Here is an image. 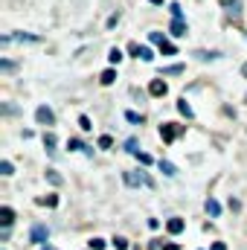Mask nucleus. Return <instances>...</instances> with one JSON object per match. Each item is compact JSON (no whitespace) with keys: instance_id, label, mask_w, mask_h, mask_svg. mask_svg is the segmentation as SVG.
Listing matches in <instances>:
<instances>
[{"instance_id":"obj_7","label":"nucleus","mask_w":247,"mask_h":250,"mask_svg":"<svg viewBox=\"0 0 247 250\" xmlns=\"http://www.w3.org/2000/svg\"><path fill=\"white\" fill-rule=\"evenodd\" d=\"M0 224H3V230H9L15 224V209L12 207H0Z\"/></svg>"},{"instance_id":"obj_25","label":"nucleus","mask_w":247,"mask_h":250,"mask_svg":"<svg viewBox=\"0 0 247 250\" xmlns=\"http://www.w3.org/2000/svg\"><path fill=\"white\" fill-rule=\"evenodd\" d=\"M125 120L131 125H143V114H137V111H125Z\"/></svg>"},{"instance_id":"obj_37","label":"nucleus","mask_w":247,"mask_h":250,"mask_svg":"<svg viewBox=\"0 0 247 250\" xmlns=\"http://www.w3.org/2000/svg\"><path fill=\"white\" fill-rule=\"evenodd\" d=\"M209 250H227V245H224V242H212V248Z\"/></svg>"},{"instance_id":"obj_22","label":"nucleus","mask_w":247,"mask_h":250,"mask_svg":"<svg viewBox=\"0 0 247 250\" xmlns=\"http://www.w3.org/2000/svg\"><path fill=\"white\" fill-rule=\"evenodd\" d=\"M169 12H172V21H184V9H181V3H169Z\"/></svg>"},{"instance_id":"obj_28","label":"nucleus","mask_w":247,"mask_h":250,"mask_svg":"<svg viewBox=\"0 0 247 250\" xmlns=\"http://www.w3.org/2000/svg\"><path fill=\"white\" fill-rule=\"evenodd\" d=\"M15 70H18V64H15V62H9V59H3V62H0V73H15Z\"/></svg>"},{"instance_id":"obj_35","label":"nucleus","mask_w":247,"mask_h":250,"mask_svg":"<svg viewBox=\"0 0 247 250\" xmlns=\"http://www.w3.org/2000/svg\"><path fill=\"white\" fill-rule=\"evenodd\" d=\"M137 160H140L143 166H151V154H145V151H140V154H137Z\"/></svg>"},{"instance_id":"obj_13","label":"nucleus","mask_w":247,"mask_h":250,"mask_svg":"<svg viewBox=\"0 0 247 250\" xmlns=\"http://www.w3.org/2000/svg\"><path fill=\"white\" fill-rule=\"evenodd\" d=\"M195 59H201V62H215V59H221V53H218V50H198Z\"/></svg>"},{"instance_id":"obj_12","label":"nucleus","mask_w":247,"mask_h":250,"mask_svg":"<svg viewBox=\"0 0 247 250\" xmlns=\"http://www.w3.org/2000/svg\"><path fill=\"white\" fill-rule=\"evenodd\" d=\"M204 209H206V215H212V218H218V215H221V204H218L215 198H206Z\"/></svg>"},{"instance_id":"obj_4","label":"nucleus","mask_w":247,"mask_h":250,"mask_svg":"<svg viewBox=\"0 0 247 250\" xmlns=\"http://www.w3.org/2000/svg\"><path fill=\"white\" fill-rule=\"evenodd\" d=\"M35 120H38V125H56V114H53V108L38 105L35 108Z\"/></svg>"},{"instance_id":"obj_16","label":"nucleus","mask_w":247,"mask_h":250,"mask_svg":"<svg viewBox=\"0 0 247 250\" xmlns=\"http://www.w3.org/2000/svg\"><path fill=\"white\" fill-rule=\"evenodd\" d=\"M160 172H163L166 178H175V175H178V166L169 163V160H160Z\"/></svg>"},{"instance_id":"obj_3","label":"nucleus","mask_w":247,"mask_h":250,"mask_svg":"<svg viewBox=\"0 0 247 250\" xmlns=\"http://www.w3.org/2000/svg\"><path fill=\"white\" fill-rule=\"evenodd\" d=\"M50 239V227L47 224H32V230H29V242L32 245H44Z\"/></svg>"},{"instance_id":"obj_38","label":"nucleus","mask_w":247,"mask_h":250,"mask_svg":"<svg viewBox=\"0 0 247 250\" xmlns=\"http://www.w3.org/2000/svg\"><path fill=\"white\" fill-rule=\"evenodd\" d=\"M148 250H160V242H157V239H151V242H148Z\"/></svg>"},{"instance_id":"obj_42","label":"nucleus","mask_w":247,"mask_h":250,"mask_svg":"<svg viewBox=\"0 0 247 250\" xmlns=\"http://www.w3.org/2000/svg\"><path fill=\"white\" fill-rule=\"evenodd\" d=\"M131 250H140V248H131Z\"/></svg>"},{"instance_id":"obj_43","label":"nucleus","mask_w":247,"mask_h":250,"mask_svg":"<svg viewBox=\"0 0 247 250\" xmlns=\"http://www.w3.org/2000/svg\"><path fill=\"white\" fill-rule=\"evenodd\" d=\"M245 102H247V96H245Z\"/></svg>"},{"instance_id":"obj_21","label":"nucleus","mask_w":247,"mask_h":250,"mask_svg":"<svg viewBox=\"0 0 247 250\" xmlns=\"http://www.w3.org/2000/svg\"><path fill=\"white\" fill-rule=\"evenodd\" d=\"M111 245H114L117 250H131V245H128V239H125V236H114V239H111Z\"/></svg>"},{"instance_id":"obj_31","label":"nucleus","mask_w":247,"mask_h":250,"mask_svg":"<svg viewBox=\"0 0 247 250\" xmlns=\"http://www.w3.org/2000/svg\"><path fill=\"white\" fill-rule=\"evenodd\" d=\"M125 151L128 154H140V148H137V140L131 137V140H125Z\"/></svg>"},{"instance_id":"obj_26","label":"nucleus","mask_w":247,"mask_h":250,"mask_svg":"<svg viewBox=\"0 0 247 250\" xmlns=\"http://www.w3.org/2000/svg\"><path fill=\"white\" fill-rule=\"evenodd\" d=\"M0 175H3V178H12V175H15V166H12L9 160H3V163H0Z\"/></svg>"},{"instance_id":"obj_2","label":"nucleus","mask_w":247,"mask_h":250,"mask_svg":"<svg viewBox=\"0 0 247 250\" xmlns=\"http://www.w3.org/2000/svg\"><path fill=\"white\" fill-rule=\"evenodd\" d=\"M184 131H186V125H178V123H163L160 125V137H163V143H175Z\"/></svg>"},{"instance_id":"obj_5","label":"nucleus","mask_w":247,"mask_h":250,"mask_svg":"<svg viewBox=\"0 0 247 250\" xmlns=\"http://www.w3.org/2000/svg\"><path fill=\"white\" fill-rule=\"evenodd\" d=\"M128 53H131V56H137V59H143V62H154V53H151L148 47H140V44H131V47H128Z\"/></svg>"},{"instance_id":"obj_24","label":"nucleus","mask_w":247,"mask_h":250,"mask_svg":"<svg viewBox=\"0 0 247 250\" xmlns=\"http://www.w3.org/2000/svg\"><path fill=\"white\" fill-rule=\"evenodd\" d=\"M123 59H125V56H123V50H120V47H114V50L108 53V62H111V64H120Z\"/></svg>"},{"instance_id":"obj_11","label":"nucleus","mask_w":247,"mask_h":250,"mask_svg":"<svg viewBox=\"0 0 247 250\" xmlns=\"http://www.w3.org/2000/svg\"><path fill=\"white\" fill-rule=\"evenodd\" d=\"M67 148H70V151H84V154H93V148H87V146H84L82 140H76V137H70V140H67Z\"/></svg>"},{"instance_id":"obj_10","label":"nucleus","mask_w":247,"mask_h":250,"mask_svg":"<svg viewBox=\"0 0 247 250\" xmlns=\"http://www.w3.org/2000/svg\"><path fill=\"white\" fill-rule=\"evenodd\" d=\"M169 32H172L175 38H184L186 32H189V26H186V21H172V26H169Z\"/></svg>"},{"instance_id":"obj_23","label":"nucleus","mask_w":247,"mask_h":250,"mask_svg":"<svg viewBox=\"0 0 247 250\" xmlns=\"http://www.w3.org/2000/svg\"><path fill=\"white\" fill-rule=\"evenodd\" d=\"M160 53H163V56H178V47H175L172 41H163V44H160Z\"/></svg>"},{"instance_id":"obj_20","label":"nucleus","mask_w":247,"mask_h":250,"mask_svg":"<svg viewBox=\"0 0 247 250\" xmlns=\"http://www.w3.org/2000/svg\"><path fill=\"white\" fill-rule=\"evenodd\" d=\"M47 181H50L53 187H62V184H64V178L56 172V169H47Z\"/></svg>"},{"instance_id":"obj_29","label":"nucleus","mask_w":247,"mask_h":250,"mask_svg":"<svg viewBox=\"0 0 247 250\" xmlns=\"http://www.w3.org/2000/svg\"><path fill=\"white\" fill-rule=\"evenodd\" d=\"M79 128H82V131H90V128H93V123H90V117H87V114H82V117H79Z\"/></svg>"},{"instance_id":"obj_1","label":"nucleus","mask_w":247,"mask_h":250,"mask_svg":"<svg viewBox=\"0 0 247 250\" xmlns=\"http://www.w3.org/2000/svg\"><path fill=\"white\" fill-rule=\"evenodd\" d=\"M123 181L128 187H154V181H151V175L148 172H143V169H134V172H125Z\"/></svg>"},{"instance_id":"obj_27","label":"nucleus","mask_w":247,"mask_h":250,"mask_svg":"<svg viewBox=\"0 0 247 250\" xmlns=\"http://www.w3.org/2000/svg\"><path fill=\"white\" fill-rule=\"evenodd\" d=\"M41 207H59V195H47V198H38Z\"/></svg>"},{"instance_id":"obj_39","label":"nucleus","mask_w":247,"mask_h":250,"mask_svg":"<svg viewBox=\"0 0 247 250\" xmlns=\"http://www.w3.org/2000/svg\"><path fill=\"white\" fill-rule=\"evenodd\" d=\"M163 250H181V245H175V242H169V245H163Z\"/></svg>"},{"instance_id":"obj_14","label":"nucleus","mask_w":247,"mask_h":250,"mask_svg":"<svg viewBox=\"0 0 247 250\" xmlns=\"http://www.w3.org/2000/svg\"><path fill=\"white\" fill-rule=\"evenodd\" d=\"M56 146H59L56 134H53V131H47V134H44V148H47V154H56Z\"/></svg>"},{"instance_id":"obj_17","label":"nucleus","mask_w":247,"mask_h":250,"mask_svg":"<svg viewBox=\"0 0 247 250\" xmlns=\"http://www.w3.org/2000/svg\"><path fill=\"white\" fill-rule=\"evenodd\" d=\"M181 73H184V64H169L160 70V76H181Z\"/></svg>"},{"instance_id":"obj_9","label":"nucleus","mask_w":247,"mask_h":250,"mask_svg":"<svg viewBox=\"0 0 247 250\" xmlns=\"http://www.w3.org/2000/svg\"><path fill=\"white\" fill-rule=\"evenodd\" d=\"M184 218H169V221H166V230H169V233H172V236H181V233H184Z\"/></svg>"},{"instance_id":"obj_8","label":"nucleus","mask_w":247,"mask_h":250,"mask_svg":"<svg viewBox=\"0 0 247 250\" xmlns=\"http://www.w3.org/2000/svg\"><path fill=\"white\" fill-rule=\"evenodd\" d=\"M221 6L227 9V15H233V18H239L245 9H242V0H221Z\"/></svg>"},{"instance_id":"obj_18","label":"nucleus","mask_w":247,"mask_h":250,"mask_svg":"<svg viewBox=\"0 0 247 250\" xmlns=\"http://www.w3.org/2000/svg\"><path fill=\"white\" fill-rule=\"evenodd\" d=\"M99 82H102L105 87H108V84H114V82H117V70H114V67H111V70H105V73L99 76Z\"/></svg>"},{"instance_id":"obj_40","label":"nucleus","mask_w":247,"mask_h":250,"mask_svg":"<svg viewBox=\"0 0 247 250\" xmlns=\"http://www.w3.org/2000/svg\"><path fill=\"white\" fill-rule=\"evenodd\" d=\"M148 3H151V6H163V0H148Z\"/></svg>"},{"instance_id":"obj_36","label":"nucleus","mask_w":247,"mask_h":250,"mask_svg":"<svg viewBox=\"0 0 247 250\" xmlns=\"http://www.w3.org/2000/svg\"><path fill=\"white\" fill-rule=\"evenodd\" d=\"M15 111H18V108H15V105H3V114H6V117H12V114H15Z\"/></svg>"},{"instance_id":"obj_33","label":"nucleus","mask_w":247,"mask_h":250,"mask_svg":"<svg viewBox=\"0 0 247 250\" xmlns=\"http://www.w3.org/2000/svg\"><path fill=\"white\" fill-rule=\"evenodd\" d=\"M120 18H123V15H120V12H114V15L108 18V23H105V26H108V29H114V26L120 23Z\"/></svg>"},{"instance_id":"obj_6","label":"nucleus","mask_w":247,"mask_h":250,"mask_svg":"<svg viewBox=\"0 0 247 250\" xmlns=\"http://www.w3.org/2000/svg\"><path fill=\"white\" fill-rule=\"evenodd\" d=\"M148 93H151V96H166V93H169V84H166L163 79H151Z\"/></svg>"},{"instance_id":"obj_30","label":"nucleus","mask_w":247,"mask_h":250,"mask_svg":"<svg viewBox=\"0 0 247 250\" xmlns=\"http://www.w3.org/2000/svg\"><path fill=\"white\" fill-rule=\"evenodd\" d=\"M148 41H151V44H157V47H160V44H163V41H166V35H163V32H148Z\"/></svg>"},{"instance_id":"obj_32","label":"nucleus","mask_w":247,"mask_h":250,"mask_svg":"<svg viewBox=\"0 0 247 250\" xmlns=\"http://www.w3.org/2000/svg\"><path fill=\"white\" fill-rule=\"evenodd\" d=\"M87 245H90V250H105V245H108V242H102V239H90Z\"/></svg>"},{"instance_id":"obj_41","label":"nucleus","mask_w":247,"mask_h":250,"mask_svg":"<svg viewBox=\"0 0 247 250\" xmlns=\"http://www.w3.org/2000/svg\"><path fill=\"white\" fill-rule=\"evenodd\" d=\"M242 76H247V64H242Z\"/></svg>"},{"instance_id":"obj_34","label":"nucleus","mask_w":247,"mask_h":250,"mask_svg":"<svg viewBox=\"0 0 247 250\" xmlns=\"http://www.w3.org/2000/svg\"><path fill=\"white\" fill-rule=\"evenodd\" d=\"M111 146H114V140H111L108 134H102V137H99V148H111Z\"/></svg>"},{"instance_id":"obj_15","label":"nucleus","mask_w":247,"mask_h":250,"mask_svg":"<svg viewBox=\"0 0 247 250\" xmlns=\"http://www.w3.org/2000/svg\"><path fill=\"white\" fill-rule=\"evenodd\" d=\"M12 41H26V44H38V41H41V35H29V32H18V35H12Z\"/></svg>"},{"instance_id":"obj_19","label":"nucleus","mask_w":247,"mask_h":250,"mask_svg":"<svg viewBox=\"0 0 247 250\" xmlns=\"http://www.w3.org/2000/svg\"><path fill=\"white\" fill-rule=\"evenodd\" d=\"M178 111H181V114H184L186 120H192V117H195V111H192V105H189V102H186V99H181V102H178Z\"/></svg>"}]
</instances>
